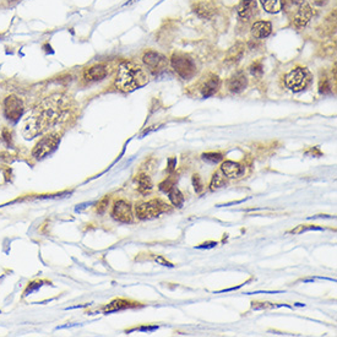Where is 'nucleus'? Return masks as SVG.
<instances>
[{
  "label": "nucleus",
  "mask_w": 337,
  "mask_h": 337,
  "mask_svg": "<svg viewBox=\"0 0 337 337\" xmlns=\"http://www.w3.org/2000/svg\"><path fill=\"white\" fill-rule=\"evenodd\" d=\"M148 82L145 70L131 61H124L118 68L115 87L122 92H133Z\"/></svg>",
  "instance_id": "obj_2"
},
{
  "label": "nucleus",
  "mask_w": 337,
  "mask_h": 337,
  "mask_svg": "<svg viewBox=\"0 0 337 337\" xmlns=\"http://www.w3.org/2000/svg\"><path fill=\"white\" fill-rule=\"evenodd\" d=\"M177 166V160L176 159H169L168 160V172L169 173H173L174 169Z\"/></svg>",
  "instance_id": "obj_33"
},
{
  "label": "nucleus",
  "mask_w": 337,
  "mask_h": 337,
  "mask_svg": "<svg viewBox=\"0 0 337 337\" xmlns=\"http://www.w3.org/2000/svg\"><path fill=\"white\" fill-rule=\"evenodd\" d=\"M112 217L122 223H130L133 221V210L125 200H118L114 202L112 210Z\"/></svg>",
  "instance_id": "obj_9"
},
{
  "label": "nucleus",
  "mask_w": 337,
  "mask_h": 337,
  "mask_svg": "<svg viewBox=\"0 0 337 337\" xmlns=\"http://www.w3.org/2000/svg\"><path fill=\"white\" fill-rule=\"evenodd\" d=\"M168 197H169V201L172 202V205H173L174 207L180 209V207L184 205V195L181 194V192L177 187L172 188L171 192L168 193Z\"/></svg>",
  "instance_id": "obj_22"
},
{
  "label": "nucleus",
  "mask_w": 337,
  "mask_h": 337,
  "mask_svg": "<svg viewBox=\"0 0 337 337\" xmlns=\"http://www.w3.org/2000/svg\"><path fill=\"white\" fill-rule=\"evenodd\" d=\"M331 91V86H330V81L327 77H321L319 81V92L321 95L329 93Z\"/></svg>",
  "instance_id": "obj_30"
},
{
  "label": "nucleus",
  "mask_w": 337,
  "mask_h": 337,
  "mask_svg": "<svg viewBox=\"0 0 337 337\" xmlns=\"http://www.w3.org/2000/svg\"><path fill=\"white\" fill-rule=\"evenodd\" d=\"M249 70H250L251 75L255 77L261 76V75L264 74V67L260 61H255V63H253V64L250 65V68H249Z\"/></svg>",
  "instance_id": "obj_29"
},
{
  "label": "nucleus",
  "mask_w": 337,
  "mask_h": 337,
  "mask_svg": "<svg viewBox=\"0 0 337 337\" xmlns=\"http://www.w3.org/2000/svg\"><path fill=\"white\" fill-rule=\"evenodd\" d=\"M11 1H18V0H11Z\"/></svg>",
  "instance_id": "obj_35"
},
{
  "label": "nucleus",
  "mask_w": 337,
  "mask_h": 337,
  "mask_svg": "<svg viewBox=\"0 0 337 337\" xmlns=\"http://www.w3.org/2000/svg\"><path fill=\"white\" fill-rule=\"evenodd\" d=\"M171 65L178 76L183 80H189L196 74V65L190 56L183 53H174L171 56Z\"/></svg>",
  "instance_id": "obj_4"
},
{
  "label": "nucleus",
  "mask_w": 337,
  "mask_h": 337,
  "mask_svg": "<svg viewBox=\"0 0 337 337\" xmlns=\"http://www.w3.org/2000/svg\"><path fill=\"white\" fill-rule=\"evenodd\" d=\"M169 211L168 205L161 199H152L150 201L141 202L136 205L135 213L139 220H151L159 217L163 212Z\"/></svg>",
  "instance_id": "obj_3"
},
{
  "label": "nucleus",
  "mask_w": 337,
  "mask_h": 337,
  "mask_svg": "<svg viewBox=\"0 0 337 337\" xmlns=\"http://www.w3.org/2000/svg\"><path fill=\"white\" fill-rule=\"evenodd\" d=\"M108 67L105 64H97L93 65V67L89 68L84 71V79L87 82H96L101 81V80L105 79L108 75Z\"/></svg>",
  "instance_id": "obj_12"
},
{
  "label": "nucleus",
  "mask_w": 337,
  "mask_h": 337,
  "mask_svg": "<svg viewBox=\"0 0 337 337\" xmlns=\"http://www.w3.org/2000/svg\"><path fill=\"white\" fill-rule=\"evenodd\" d=\"M192 181H193V187H194L195 192H196L197 194L202 193V190H204V183H202L201 177H200L199 174L195 173L194 176H193Z\"/></svg>",
  "instance_id": "obj_28"
},
{
  "label": "nucleus",
  "mask_w": 337,
  "mask_h": 337,
  "mask_svg": "<svg viewBox=\"0 0 337 337\" xmlns=\"http://www.w3.org/2000/svg\"><path fill=\"white\" fill-rule=\"evenodd\" d=\"M294 1H297V3H299V1H304V0H294Z\"/></svg>",
  "instance_id": "obj_34"
},
{
  "label": "nucleus",
  "mask_w": 337,
  "mask_h": 337,
  "mask_svg": "<svg viewBox=\"0 0 337 337\" xmlns=\"http://www.w3.org/2000/svg\"><path fill=\"white\" fill-rule=\"evenodd\" d=\"M135 181H136L138 190L140 194L147 195L153 190V183L152 180H151L150 177H148V174L140 173L139 176H136Z\"/></svg>",
  "instance_id": "obj_18"
},
{
  "label": "nucleus",
  "mask_w": 337,
  "mask_h": 337,
  "mask_svg": "<svg viewBox=\"0 0 337 337\" xmlns=\"http://www.w3.org/2000/svg\"><path fill=\"white\" fill-rule=\"evenodd\" d=\"M108 202H109V197L108 196H106L105 199L102 200V201L100 202V204L97 205V212L98 213H105V211L107 210V206H108Z\"/></svg>",
  "instance_id": "obj_32"
},
{
  "label": "nucleus",
  "mask_w": 337,
  "mask_h": 337,
  "mask_svg": "<svg viewBox=\"0 0 337 337\" xmlns=\"http://www.w3.org/2000/svg\"><path fill=\"white\" fill-rule=\"evenodd\" d=\"M226 183H227V177H226L221 171L214 172L213 176H212L211 178V181H210V190L214 192V190L225 187Z\"/></svg>",
  "instance_id": "obj_19"
},
{
  "label": "nucleus",
  "mask_w": 337,
  "mask_h": 337,
  "mask_svg": "<svg viewBox=\"0 0 337 337\" xmlns=\"http://www.w3.org/2000/svg\"><path fill=\"white\" fill-rule=\"evenodd\" d=\"M313 9L309 4H302L301 8L297 11L296 16H294V25L297 27H304L309 23V21L313 18Z\"/></svg>",
  "instance_id": "obj_14"
},
{
  "label": "nucleus",
  "mask_w": 337,
  "mask_h": 337,
  "mask_svg": "<svg viewBox=\"0 0 337 337\" xmlns=\"http://www.w3.org/2000/svg\"><path fill=\"white\" fill-rule=\"evenodd\" d=\"M59 142H60V136H59L58 134H49V135H46L36 143V146H35L34 150H32V156L36 160L44 159V157L51 155V153L55 150L56 146L59 145Z\"/></svg>",
  "instance_id": "obj_6"
},
{
  "label": "nucleus",
  "mask_w": 337,
  "mask_h": 337,
  "mask_svg": "<svg viewBox=\"0 0 337 337\" xmlns=\"http://www.w3.org/2000/svg\"><path fill=\"white\" fill-rule=\"evenodd\" d=\"M69 108V100L63 95H52L44 98L26 117L23 138L31 140L48 130L64 117Z\"/></svg>",
  "instance_id": "obj_1"
},
{
  "label": "nucleus",
  "mask_w": 337,
  "mask_h": 337,
  "mask_svg": "<svg viewBox=\"0 0 337 337\" xmlns=\"http://www.w3.org/2000/svg\"><path fill=\"white\" fill-rule=\"evenodd\" d=\"M201 159L204 160V161L209 162V163H218V162H221L223 160L222 153L220 152H207V153H202Z\"/></svg>",
  "instance_id": "obj_24"
},
{
  "label": "nucleus",
  "mask_w": 337,
  "mask_h": 337,
  "mask_svg": "<svg viewBox=\"0 0 337 337\" xmlns=\"http://www.w3.org/2000/svg\"><path fill=\"white\" fill-rule=\"evenodd\" d=\"M313 230H322V228L317 227V226H310V225H301V226H297L296 228H293L292 231H289V233L291 234H301V233L304 232H308V231H313Z\"/></svg>",
  "instance_id": "obj_26"
},
{
  "label": "nucleus",
  "mask_w": 337,
  "mask_h": 337,
  "mask_svg": "<svg viewBox=\"0 0 337 337\" xmlns=\"http://www.w3.org/2000/svg\"><path fill=\"white\" fill-rule=\"evenodd\" d=\"M221 86V80L217 75L211 74L206 80L204 81V84L201 85V89H200V92H201L202 97L207 98L213 96L216 92L220 89Z\"/></svg>",
  "instance_id": "obj_13"
},
{
  "label": "nucleus",
  "mask_w": 337,
  "mask_h": 337,
  "mask_svg": "<svg viewBox=\"0 0 337 337\" xmlns=\"http://www.w3.org/2000/svg\"><path fill=\"white\" fill-rule=\"evenodd\" d=\"M153 260L156 261L159 265H162V266H168V267H173V264L171 263V261H168L167 260L166 258H163L162 255H156V256H153Z\"/></svg>",
  "instance_id": "obj_31"
},
{
  "label": "nucleus",
  "mask_w": 337,
  "mask_h": 337,
  "mask_svg": "<svg viewBox=\"0 0 337 337\" xmlns=\"http://www.w3.org/2000/svg\"><path fill=\"white\" fill-rule=\"evenodd\" d=\"M143 64L147 67V69L152 72L153 75H159L162 71H164L167 68V59L166 56L162 55L161 53L155 51H148L143 54L142 56Z\"/></svg>",
  "instance_id": "obj_7"
},
{
  "label": "nucleus",
  "mask_w": 337,
  "mask_h": 337,
  "mask_svg": "<svg viewBox=\"0 0 337 337\" xmlns=\"http://www.w3.org/2000/svg\"><path fill=\"white\" fill-rule=\"evenodd\" d=\"M130 306H131L130 302L125 301V299H115V301H113L112 303L106 308V312L107 313L117 312V310H123V309H126V308H130Z\"/></svg>",
  "instance_id": "obj_23"
},
{
  "label": "nucleus",
  "mask_w": 337,
  "mask_h": 337,
  "mask_svg": "<svg viewBox=\"0 0 337 337\" xmlns=\"http://www.w3.org/2000/svg\"><path fill=\"white\" fill-rule=\"evenodd\" d=\"M174 187H176V179L168 177V178H166L163 181H161V183H160L159 189L161 190V192L166 193L167 194V193L171 192L172 188H174Z\"/></svg>",
  "instance_id": "obj_25"
},
{
  "label": "nucleus",
  "mask_w": 337,
  "mask_h": 337,
  "mask_svg": "<svg viewBox=\"0 0 337 337\" xmlns=\"http://www.w3.org/2000/svg\"><path fill=\"white\" fill-rule=\"evenodd\" d=\"M194 13L196 14L199 18H210L212 15H213V8H212L210 4L207 3H197L196 5H194Z\"/></svg>",
  "instance_id": "obj_20"
},
{
  "label": "nucleus",
  "mask_w": 337,
  "mask_h": 337,
  "mask_svg": "<svg viewBox=\"0 0 337 337\" xmlns=\"http://www.w3.org/2000/svg\"><path fill=\"white\" fill-rule=\"evenodd\" d=\"M265 11L270 14H277L282 10V0H260Z\"/></svg>",
  "instance_id": "obj_21"
},
{
  "label": "nucleus",
  "mask_w": 337,
  "mask_h": 337,
  "mask_svg": "<svg viewBox=\"0 0 337 337\" xmlns=\"http://www.w3.org/2000/svg\"><path fill=\"white\" fill-rule=\"evenodd\" d=\"M312 81V75L306 68L298 67L291 70L284 77V84L289 89L294 92L303 91Z\"/></svg>",
  "instance_id": "obj_5"
},
{
  "label": "nucleus",
  "mask_w": 337,
  "mask_h": 337,
  "mask_svg": "<svg viewBox=\"0 0 337 337\" xmlns=\"http://www.w3.org/2000/svg\"><path fill=\"white\" fill-rule=\"evenodd\" d=\"M4 114L10 122H18L23 114V103L16 96H8L4 101Z\"/></svg>",
  "instance_id": "obj_8"
},
{
  "label": "nucleus",
  "mask_w": 337,
  "mask_h": 337,
  "mask_svg": "<svg viewBox=\"0 0 337 337\" xmlns=\"http://www.w3.org/2000/svg\"><path fill=\"white\" fill-rule=\"evenodd\" d=\"M248 86V79L243 71H237L228 79L227 89L232 93H240Z\"/></svg>",
  "instance_id": "obj_11"
},
{
  "label": "nucleus",
  "mask_w": 337,
  "mask_h": 337,
  "mask_svg": "<svg viewBox=\"0 0 337 337\" xmlns=\"http://www.w3.org/2000/svg\"><path fill=\"white\" fill-rule=\"evenodd\" d=\"M272 32V25L268 21H256L251 26V35L255 38H266Z\"/></svg>",
  "instance_id": "obj_16"
},
{
  "label": "nucleus",
  "mask_w": 337,
  "mask_h": 337,
  "mask_svg": "<svg viewBox=\"0 0 337 337\" xmlns=\"http://www.w3.org/2000/svg\"><path fill=\"white\" fill-rule=\"evenodd\" d=\"M220 171L222 172L227 178L238 179L240 178V177L244 176L245 167L243 166L242 163H239V162L230 161V160H228V161L222 162Z\"/></svg>",
  "instance_id": "obj_10"
},
{
  "label": "nucleus",
  "mask_w": 337,
  "mask_h": 337,
  "mask_svg": "<svg viewBox=\"0 0 337 337\" xmlns=\"http://www.w3.org/2000/svg\"><path fill=\"white\" fill-rule=\"evenodd\" d=\"M237 13L243 20H249L256 13L255 0H242L237 6Z\"/></svg>",
  "instance_id": "obj_15"
},
{
  "label": "nucleus",
  "mask_w": 337,
  "mask_h": 337,
  "mask_svg": "<svg viewBox=\"0 0 337 337\" xmlns=\"http://www.w3.org/2000/svg\"><path fill=\"white\" fill-rule=\"evenodd\" d=\"M245 47L243 43H237L227 52V55H226V63L231 65H234L237 63H239L240 59L244 55Z\"/></svg>",
  "instance_id": "obj_17"
},
{
  "label": "nucleus",
  "mask_w": 337,
  "mask_h": 337,
  "mask_svg": "<svg viewBox=\"0 0 337 337\" xmlns=\"http://www.w3.org/2000/svg\"><path fill=\"white\" fill-rule=\"evenodd\" d=\"M275 304L268 303V302H253L251 303V309L253 310H264V309H272L275 308Z\"/></svg>",
  "instance_id": "obj_27"
}]
</instances>
